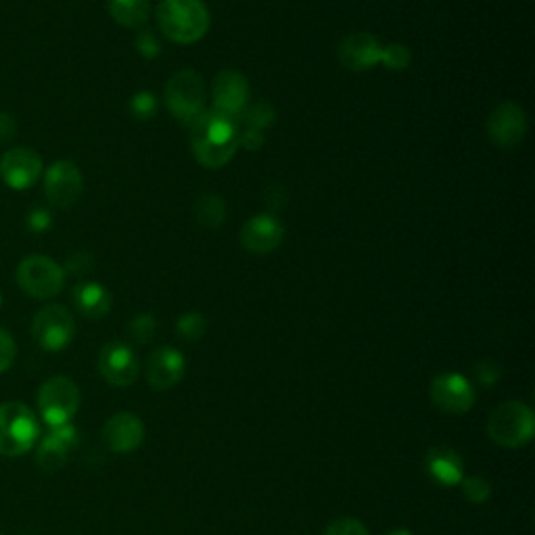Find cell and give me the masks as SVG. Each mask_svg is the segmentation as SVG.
I'll return each mask as SVG.
<instances>
[{"instance_id":"1","label":"cell","mask_w":535,"mask_h":535,"mask_svg":"<svg viewBox=\"0 0 535 535\" xmlns=\"http://www.w3.org/2000/svg\"><path fill=\"white\" fill-rule=\"evenodd\" d=\"M193 155L203 168H224L239 147V132L230 118L212 111H203L191 124Z\"/></svg>"},{"instance_id":"2","label":"cell","mask_w":535,"mask_h":535,"mask_svg":"<svg viewBox=\"0 0 535 535\" xmlns=\"http://www.w3.org/2000/svg\"><path fill=\"white\" fill-rule=\"evenodd\" d=\"M209 11L201 0H161L157 23L164 36L176 44H195L209 30Z\"/></svg>"},{"instance_id":"3","label":"cell","mask_w":535,"mask_h":535,"mask_svg":"<svg viewBox=\"0 0 535 535\" xmlns=\"http://www.w3.org/2000/svg\"><path fill=\"white\" fill-rule=\"evenodd\" d=\"M485 429L496 446L517 450L527 446L533 439L535 414L527 404L519 400H508L494 408L490 418H487Z\"/></svg>"},{"instance_id":"4","label":"cell","mask_w":535,"mask_h":535,"mask_svg":"<svg viewBox=\"0 0 535 535\" xmlns=\"http://www.w3.org/2000/svg\"><path fill=\"white\" fill-rule=\"evenodd\" d=\"M38 435L40 425L26 404H0V456H21L30 452Z\"/></svg>"},{"instance_id":"5","label":"cell","mask_w":535,"mask_h":535,"mask_svg":"<svg viewBox=\"0 0 535 535\" xmlns=\"http://www.w3.org/2000/svg\"><path fill=\"white\" fill-rule=\"evenodd\" d=\"M166 105L180 124L191 126L205 111V84L201 74L193 69L174 74L166 84Z\"/></svg>"},{"instance_id":"6","label":"cell","mask_w":535,"mask_h":535,"mask_svg":"<svg viewBox=\"0 0 535 535\" xmlns=\"http://www.w3.org/2000/svg\"><path fill=\"white\" fill-rule=\"evenodd\" d=\"M38 408L46 425L63 427L80 408V389L69 377H53L38 391Z\"/></svg>"},{"instance_id":"7","label":"cell","mask_w":535,"mask_h":535,"mask_svg":"<svg viewBox=\"0 0 535 535\" xmlns=\"http://www.w3.org/2000/svg\"><path fill=\"white\" fill-rule=\"evenodd\" d=\"M17 283L34 299H51L63 291L65 270L49 255H28L17 268Z\"/></svg>"},{"instance_id":"8","label":"cell","mask_w":535,"mask_h":535,"mask_svg":"<svg viewBox=\"0 0 535 535\" xmlns=\"http://www.w3.org/2000/svg\"><path fill=\"white\" fill-rule=\"evenodd\" d=\"M76 322L63 306L42 308L32 322V337L46 352H61L74 341Z\"/></svg>"},{"instance_id":"9","label":"cell","mask_w":535,"mask_h":535,"mask_svg":"<svg viewBox=\"0 0 535 535\" xmlns=\"http://www.w3.org/2000/svg\"><path fill=\"white\" fill-rule=\"evenodd\" d=\"M433 406L446 414H464L473 410L477 393L471 381L460 372H441L429 385Z\"/></svg>"},{"instance_id":"10","label":"cell","mask_w":535,"mask_h":535,"mask_svg":"<svg viewBox=\"0 0 535 535\" xmlns=\"http://www.w3.org/2000/svg\"><path fill=\"white\" fill-rule=\"evenodd\" d=\"M84 193V178L80 168L69 159L55 161L44 174V195L53 207L69 209Z\"/></svg>"},{"instance_id":"11","label":"cell","mask_w":535,"mask_h":535,"mask_svg":"<svg viewBox=\"0 0 535 535\" xmlns=\"http://www.w3.org/2000/svg\"><path fill=\"white\" fill-rule=\"evenodd\" d=\"M42 176V157L28 147L9 149L0 159V178L13 191H26Z\"/></svg>"},{"instance_id":"12","label":"cell","mask_w":535,"mask_h":535,"mask_svg":"<svg viewBox=\"0 0 535 535\" xmlns=\"http://www.w3.org/2000/svg\"><path fill=\"white\" fill-rule=\"evenodd\" d=\"M485 128L496 147L513 149L527 134V115L517 103H502L490 113Z\"/></svg>"},{"instance_id":"13","label":"cell","mask_w":535,"mask_h":535,"mask_svg":"<svg viewBox=\"0 0 535 535\" xmlns=\"http://www.w3.org/2000/svg\"><path fill=\"white\" fill-rule=\"evenodd\" d=\"M99 372L113 387H130L138 379L141 364H138L132 347L120 341H111L99 354Z\"/></svg>"},{"instance_id":"14","label":"cell","mask_w":535,"mask_h":535,"mask_svg":"<svg viewBox=\"0 0 535 535\" xmlns=\"http://www.w3.org/2000/svg\"><path fill=\"white\" fill-rule=\"evenodd\" d=\"M249 101V84L247 78L235 69H224L214 80L212 86V105L214 111L224 118H235L241 115Z\"/></svg>"},{"instance_id":"15","label":"cell","mask_w":535,"mask_h":535,"mask_svg":"<svg viewBox=\"0 0 535 535\" xmlns=\"http://www.w3.org/2000/svg\"><path fill=\"white\" fill-rule=\"evenodd\" d=\"M381 51L383 46L377 36H372L368 32H354L341 40L337 57L345 69L360 74L381 63Z\"/></svg>"},{"instance_id":"16","label":"cell","mask_w":535,"mask_h":535,"mask_svg":"<svg viewBox=\"0 0 535 535\" xmlns=\"http://www.w3.org/2000/svg\"><path fill=\"white\" fill-rule=\"evenodd\" d=\"M103 439L111 452L132 454L145 441V425L132 412H118L105 423Z\"/></svg>"},{"instance_id":"17","label":"cell","mask_w":535,"mask_h":535,"mask_svg":"<svg viewBox=\"0 0 535 535\" xmlns=\"http://www.w3.org/2000/svg\"><path fill=\"white\" fill-rule=\"evenodd\" d=\"M186 372V358L176 347H157L147 358L145 377L147 383L157 391H168L176 387Z\"/></svg>"},{"instance_id":"18","label":"cell","mask_w":535,"mask_h":535,"mask_svg":"<svg viewBox=\"0 0 535 535\" xmlns=\"http://www.w3.org/2000/svg\"><path fill=\"white\" fill-rule=\"evenodd\" d=\"M283 239H285L283 222L270 214L255 216L247 220L241 228L243 247L255 255H266L274 251L276 247H281Z\"/></svg>"},{"instance_id":"19","label":"cell","mask_w":535,"mask_h":535,"mask_svg":"<svg viewBox=\"0 0 535 535\" xmlns=\"http://www.w3.org/2000/svg\"><path fill=\"white\" fill-rule=\"evenodd\" d=\"M78 448V429L72 425L55 427L46 435L36 452V462L42 471H59Z\"/></svg>"},{"instance_id":"20","label":"cell","mask_w":535,"mask_h":535,"mask_svg":"<svg viewBox=\"0 0 535 535\" xmlns=\"http://www.w3.org/2000/svg\"><path fill=\"white\" fill-rule=\"evenodd\" d=\"M425 473L439 487H456L464 479V460L450 446H433L425 454Z\"/></svg>"},{"instance_id":"21","label":"cell","mask_w":535,"mask_h":535,"mask_svg":"<svg viewBox=\"0 0 535 535\" xmlns=\"http://www.w3.org/2000/svg\"><path fill=\"white\" fill-rule=\"evenodd\" d=\"M76 310L90 320L105 318L111 312L113 297L101 283H80L72 293Z\"/></svg>"},{"instance_id":"22","label":"cell","mask_w":535,"mask_h":535,"mask_svg":"<svg viewBox=\"0 0 535 535\" xmlns=\"http://www.w3.org/2000/svg\"><path fill=\"white\" fill-rule=\"evenodd\" d=\"M107 9L113 21L128 30L145 26L151 15L149 0H107Z\"/></svg>"},{"instance_id":"23","label":"cell","mask_w":535,"mask_h":535,"mask_svg":"<svg viewBox=\"0 0 535 535\" xmlns=\"http://www.w3.org/2000/svg\"><path fill=\"white\" fill-rule=\"evenodd\" d=\"M195 216L205 228H222L226 222V203L214 193H205L195 203Z\"/></svg>"},{"instance_id":"24","label":"cell","mask_w":535,"mask_h":535,"mask_svg":"<svg viewBox=\"0 0 535 535\" xmlns=\"http://www.w3.org/2000/svg\"><path fill=\"white\" fill-rule=\"evenodd\" d=\"M241 115H243V120L247 122V128L260 130V132L272 128L276 122L274 107L270 103H264V101L253 103L251 107H245Z\"/></svg>"},{"instance_id":"25","label":"cell","mask_w":535,"mask_h":535,"mask_svg":"<svg viewBox=\"0 0 535 535\" xmlns=\"http://www.w3.org/2000/svg\"><path fill=\"white\" fill-rule=\"evenodd\" d=\"M159 324L157 318L151 314H138L128 322V335L138 345H147L157 337Z\"/></svg>"},{"instance_id":"26","label":"cell","mask_w":535,"mask_h":535,"mask_svg":"<svg viewBox=\"0 0 535 535\" xmlns=\"http://www.w3.org/2000/svg\"><path fill=\"white\" fill-rule=\"evenodd\" d=\"M176 333L184 341H199L207 333V320L199 312H189L182 314L176 322Z\"/></svg>"},{"instance_id":"27","label":"cell","mask_w":535,"mask_h":535,"mask_svg":"<svg viewBox=\"0 0 535 535\" xmlns=\"http://www.w3.org/2000/svg\"><path fill=\"white\" fill-rule=\"evenodd\" d=\"M460 487H462V496L467 498L471 504H485V502H490V498H492V483L481 475L464 477Z\"/></svg>"},{"instance_id":"28","label":"cell","mask_w":535,"mask_h":535,"mask_svg":"<svg viewBox=\"0 0 535 535\" xmlns=\"http://www.w3.org/2000/svg\"><path fill=\"white\" fill-rule=\"evenodd\" d=\"M157 99L151 95L149 90H141L136 92V95L130 99V113L134 115L136 120L141 122H147V120H153L157 115Z\"/></svg>"},{"instance_id":"29","label":"cell","mask_w":535,"mask_h":535,"mask_svg":"<svg viewBox=\"0 0 535 535\" xmlns=\"http://www.w3.org/2000/svg\"><path fill=\"white\" fill-rule=\"evenodd\" d=\"M412 61V55L408 51V46L400 42H391L381 51V63H385L393 72H402Z\"/></svg>"},{"instance_id":"30","label":"cell","mask_w":535,"mask_h":535,"mask_svg":"<svg viewBox=\"0 0 535 535\" xmlns=\"http://www.w3.org/2000/svg\"><path fill=\"white\" fill-rule=\"evenodd\" d=\"M502 377V366L494 360H481L475 364V379L483 387H494Z\"/></svg>"},{"instance_id":"31","label":"cell","mask_w":535,"mask_h":535,"mask_svg":"<svg viewBox=\"0 0 535 535\" xmlns=\"http://www.w3.org/2000/svg\"><path fill=\"white\" fill-rule=\"evenodd\" d=\"M322 535H370V533L358 519L343 517L333 521L327 529H324Z\"/></svg>"},{"instance_id":"32","label":"cell","mask_w":535,"mask_h":535,"mask_svg":"<svg viewBox=\"0 0 535 535\" xmlns=\"http://www.w3.org/2000/svg\"><path fill=\"white\" fill-rule=\"evenodd\" d=\"M92 268H95V258H92L88 251H78V253L69 255L63 270H67L69 274H76V276H86Z\"/></svg>"},{"instance_id":"33","label":"cell","mask_w":535,"mask_h":535,"mask_svg":"<svg viewBox=\"0 0 535 535\" xmlns=\"http://www.w3.org/2000/svg\"><path fill=\"white\" fill-rule=\"evenodd\" d=\"M15 356H17V345L11 333H7L3 327H0V372L11 368V364L15 362Z\"/></svg>"},{"instance_id":"34","label":"cell","mask_w":535,"mask_h":535,"mask_svg":"<svg viewBox=\"0 0 535 535\" xmlns=\"http://www.w3.org/2000/svg\"><path fill=\"white\" fill-rule=\"evenodd\" d=\"M136 49L145 59H155L161 53V42L153 32H143L136 38Z\"/></svg>"},{"instance_id":"35","label":"cell","mask_w":535,"mask_h":535,"mask_svg":"<svg viewBox=\"0 0 535 535\" xmlns=\"http://www.w3.org/2000/svg\"><path fill=\"white\" fill-rule=\"evenodd\" d=\"M26 220L32 232H46L53 226V216L49 209H44V207H34Z\"/></svg>"},{"instance_id":"36","label":"cell","mask_w":535,"mask_h":535,"mask_svg":"<svg viewBox=\"0 0 535 535\" xmlns=\"http://www.w3.org/2000/svg\"><path fill=\"white\" fill-rule=\"evenodd\" d=\"M266 143V138H264V132L260 130H251L247 128L241 136H239V145L247 151H260Z\"/></svg>"},{"instance_id":"37","label":"cell","mask_w":535,"mask_h":535,"mask_svg":"<svg viewBox=\"0 0 535 535\" xmlns=\"http://www.w3.org/2000/svg\"><path fill=\"white\" fill-rule=\"evenodd\" d=\"M15 134H17V122H15L13 115L0 113V143L13 141Z\"/></svg>"},{"instance_id":"38","label":"cell","mask_w":535,"mask_h":535,"mask_svg":"<svg viewBox=\"0 0 535 535\" xmlns=\"http://www.w3.org/2000/svg\"><path fill=\"white\" fill-rule=\"evenodd\" d=\"M387 535H414L410 529H406V527H400V529H393V531H389Z\"/></svg>"}]
</instances>
